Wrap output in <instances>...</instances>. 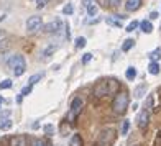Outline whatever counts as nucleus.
<instances>
[{"label": "nucleus", "mask_w": 161, "mask_h": 146, "mask_svg": "<svg viewBox=\"0 0 161 146\" xmlns=\"http://www.w3.org/2000/svg\"><path fill=\"white\" fill-rule=\"evenodd\" d=\"M128 102H130V99H128L127 92H118V94L115 95L114 102H112V110H114V113L123 115L128 108Z\"/></svg>", "instance_id": "1"}, {"label": "nucleus", "mask_w": 161, "mask_h": 146, "mask_svg": "<svg viewBox=\"0 0 161 146\" xmlns=\"http://www.w3.org/2000/svg\"><path fill=\"white\" fill-rule=\"evenodd\" d=\"M7 64H9V67L12 69V72H13L17 77H20V76L25 72V69H26L25 58H23L22 54H13L9 61H7Z\"/></svg>", "instance_id": "2"}, {"label": "nucleus", "mask_w": 161, "mask_h": 146, "mask_svg": "<svg viewBox=\"0 0 161 146\" xmlns=\"http://www.w3.org/2000/svg\"><path fill=\"white\" fill-rule=\"evenodd\" d=\"M115 130L114 128H105L99 133V138H97V146H110L112 143L115 141Z\"/></svg>", "instance_id": "3"}, {"label": "nucleus", "mask_w": 161, "mask_h": 146, "mask_svg": "<svg viewBox=\"0 0 161 146\" xmlns=\"http://www.w3.org/2000/svg\"><path fill=\"white\" fill-rule=\"evenodd\" d=\"M82 105H84V102H82V99H80V97H76V99L72 100V104H71V110H69V115H67L69 121H74V120L80 115Z\"/></svg>", "instance_id": "4"}, {"label": "nucleus", "mask_w": 161, "mask_h": 146, "mask_svg": "<svg viewBox=\"0 0 161 146\" xmlns=\"http://www.w3.org/2000/svg\"><path fill=\"white\" fill-rule=\"evenodd\" d=\"M63 30H66V25L63 23L61 18H56L54 22L48 23V25L45 26V31H46V33H61Z\"/></svg>", "instance_id": "5"}, {"label": "nucleus", "mask_w": 161, "mask_h": 146, "mask_svg": "<svg viewBox=\"0 0 161 146\" xmlns=\"http://www.w3.org/2000/svg\"><path fill=\"white\" fill-rule=\"evenodd\" d=\"M43 26V22H41V17H30L26 22V31L30 33H36L39 28Z\"/></svg>", "instance_id": "6"}, {"label": "nucleus", "mask_w": 161, "mask_h": 146, "mask_svg": "<svg viewBox=\"0 0 161 146\" xmlns=\"http://www.w3.org/2000/svg\"><path fill=\"white\" fill-rule=\"evenodd\" d=\"M107 94H110V86H108L107 80H102V82H97V86L94 87V95L95 97H105Z\"/></svg>", "instance_id": "7"}, {"label": "nucleus", "mask_w": 161, "mask_h": 146, "mask_svg": "<svg viewBox=\"0 0 161 146\" xmlns=\"http://www.w3.org/2000/svg\"><path fill=\"white\" fill-rule=\"evenodd\" d=\"M148 121H150V112H148L146 108H143V110L138 113V117H136V125H138L140 130H145L148 127Z\"/></svg>", "instance_id": "8"}, {"label": "nucleus", "mask_w": 161, "mask_h": 146, "mask_svg": "<svg viewBox=\"0 0 161 146\" xmlns=\"http://www.w3.org/2000/svg\"><path fill=\"white\" fill-rule=\"evenodd\" d=\"M12 128V120H10V112H3L0 115V130L2 131H7V130Z\"/></svg>", "instance_id": "9"}, {"label": "nucleus", "mask_w": 161, "mask_h": 146, "mask_svg": "<svg viewBox=\"0 0 161 146\" xmlns=\"http://www.w3.org/2000/svg\"><path fill=\"white\" fill-rule=\"evenodd\" d=\"M140 5H142V0H127V2H125L127 12H135V10H138Z\"/></svg>", "instance_id": "10"}, {"label": "nucleus", "mask_w": 161, "mask_h": 146, "mask_svg": "<svg viewBox=\"0 0 161 146\" xmlns=\"http://www.w3.org/2000/svg\"><path fill=\"white\" fill-rule=\"evenodd\" d=\"M9 143H10V146H25L26 138H25V136L17 135V136H12L10 140H9Z\"/></svg>", "instance_id": "11"}, {"label": "nucleus", "mask_w": 161, "mask_h": 146, "mask_svg": "<svg viewBox=\"0 0 161 146\" xmlns=\"http://www.w3.org/2000/svg\"><path fill=\"white\" fill-rule=\"evenodd\" d=\"M9 39H7V33H3V31H0V51L5 53L9 49Z\"/></svg>", "instance_id": "12"}, {"label": "nucleus", "mask_w": 161, "mask_h": 146, "mask_svg": "<svg viewBox=\"0 0 161 146\" xmlns=\"http://www.w3.org/2000/svg\"><path fill=\"white\" fill-rule=\"evenodd\" d=\"M105 22H107V25H110V26H117V28L122 26V20L118 18V15H115V17H108Z\"/></svg>", "instance_id": "13"}, {"label": "nucleus", "mask_w": 161, "mask_h": 146, "mask_svg": "<svg viewBox=\"0 0 161 146\" xmlns=\"http://www.w3.org/2000/svg\"><path fill=\"white\" fill-rule=\"evenodd\" d=\"M140 28H142L143 33H151L153 31V25H151V22H148V20H143V22L140 23Z\"/></svg>", "instance_id": "14"}, {"label": "nucleus", "mask_w": 161, "mask_h": 146, "mask_svg": "<svg viewBox=\"0 0 161 146\" xmlns=\"http://www.w3.org/2000/svg\"><path fill=\"white\" fill-rule=\"evenodd\" d=\"M145 94H146V84H142V86H138L133 90V95L136 97V99H140V97H143Z\"/></svg>", "instance_id": "15"}, {"label": "nucleus", "mask_w": 161, "mask_h": 146, "mask_svg": "<svg viewBox=\"0 0 161 146\" xmlns=\"http://www.w3.org/2000/svg\"><path fill=\"white\" fill-rule=\"evenodd\" d=\"M148 72H150L151 76H158L159 74V64L158 63H150V66H148Z\"/></svg>", "instance_id": "16"}, {"label": "nucleus", "mask_w": 161, "mask_h": 146, "mask_svg": "<svg viewBox=\"0 0 161 146\" xmlns=\"http://www.w3.org/2000/svg\"><path fill=\"white\" fill-rule=\"evenodd\" d=\"M56 48H58V46H54V44H50V46H48V48H46V49H45V51H43V53H41L43 59L50 58V56H51V54H53V53L56 51Z\"/></svg>", "instance_id": "17"}, {"label": "nucleus", "mask_w": 161, "mask_h": 146, "mask_svg": "<svg viewBox=\"0 0 161 146\" xmlns=\"http://www.w3.org/2000/svg\"><path fill=\"white\" fill-rule=\"evenodd\" d=\"M133 46H135V41H133L132 38H128V39H125V41H123V44H122V51L127 53V51H130Z\"/></svg>", "instance_id": "18"}, {"label": "nucleus", "mask_w": 161, "mask_h": 146, "mask_svg": "<svg viewBox=\"0 0 161 146\" xmlns=\"http://www.w3.org/2000/svg\"><path fill=\"white\" fill-rule=\"evenodd\" d=\"M69 146H82V138H80V135H72Z\"/></svg>", "instance_id": "19"}, {"label": "nucleus", "mask_w": 161, "mask_h": 146, "mask_svg": "<svg viewBox=\"0 0 161 146\" xmlns=\"http://www.w3.org/2000/svg\"><path fill=\"white\" fill-rule=\"evenodd\" d=\"M161 58V49L159 48H156L155 51H151L150 53V59L153 61V63H158V59Z\"/></svg>", "instance_id": "20"}, {"label": "nucleus", "mask_w": 161, "mask_h": 146, "mask_svg": "<svg viewBox=\"0 0 161 146\" xmlns=\"http://www.w3.org/2000/svg\"><path fill=\"white\" fill-rule=\"evenodd\" d=\"M125 76H127L128 80H133V79L136 77V69H135V67H128L127 72H125Z\"/></svg>", "instance_id": "21"}, {"label": "nucleus", "mask_w": 161, "mask_h": 146, "mask_svg": "<svg viewBox=\"0 0 161 146\" xmlns=\"http://www.w3.org/2000/svg\"><path fill=\"white\" fill-rule=\"evenodd\" d=\"M128 130H130V121H128V120H123V121H122V130H120V135H127Z\"/></svg>", "instance_id": "22"}, {"label": "nucleus", "mask_w": 161, "mask_h": 146, "mask_svg": "<svg viewBox=\"0 0 161 146\" xmlns=\"http://www.w3.org/2000/svg\"><path fill=\"white\" fill-rule=\"evenodd\" d=\"M87 15H89V17H95V15H97V7H95L94 3H89V7H87Z\"/></svg>", "instance_id": "23"}, {"label": "nucleus", "mask_w": 161, "mask_h": 146, "mask_svg": "<svg viewBox=\"0 0 161 146\" xmlns=\"http://www.w3.org/2000/svg\"><path fill=\"white\" fill-rule=\"evenodd\" d=\"M77 49H80V48H84L86 46V38L84 36H79V38H76V44H74Z\"/></svg>", "instance_id": "24"}, {"label": "nucleus", "mask_w": 161, "mask_h": 146, "mask_svg": "<svg viewBox=\"0 0 161 146\" xmlns=\"http://www.w3.org/2000/svg\"><path fill=\"white\" fill-rule=\"evenodd\" d=\"M41 77H43V74H35V76H31V77L28 79V84H30V86H35L38 80H41Z\"/></svg>", "instance_id": "25"}, {"label": "nucleus", "mask_w": 161, "mask_h": 146, "mask_svg": "<svg viewBox=\"0 0 161 146\" xmlns=\"http://www.w3.org/2000/svg\"><path fill=\"white\" fill-rule=\"evenodd\" d=\"M30 146H48V144H45V141L38 140V138H30Z\"/></svg>", "instance_id": "26"}, {"label": "nucleus", "mask_w": 161, "mask_h": 146, "mask_svg": "<svg viewBox=\"0 0 161 146\" xmlns=\"http://www.w3.org/2000/svg\"><path fill=\"white\" fill-rule=\"evenodd\" d=\"M12 87V80L10 79H5L0 82V90H5V89H10Z\"/></svg>", "instance_id": "27"}, {"label": "nucleus", "mask_w": 161, "mask_h": 146, "mask_svg": "<svg viewBox=\"0 0 161 146\" xmlns=\"http://www.w3.org/2000/svg\"><path fill=\"white\" fill-rule=\"evenodd\" d=\"M136 26H140V23L136 22V20H133V22H132L130 25L127 26V31H128V33H132V31H133V30H136Z\"/></svg>", "instance_id": "28"}, {"label": "nucleus", "mask_w": 161, "mask_h": 146, "mask_svg": "<svg viewBox=\"0 0 161 146\" xmlns=\"http://www.w3.org/2000/svg\"><path fill=\"white\" fill-rule=\"evenodd\" d=\"M108 86H110V92L118 90V82H117V80H108Z\"/></svg>", "instance_id": "29"}, {"label": "nucleus", "mask_w": 161, "mask_h": 146, "mask_svg": "<svg viewBox=\"0 0 161 146\" xmlns=\"http://www.w3.org/2000/svg\"><path fill=\"white\" fill-rule=\"evenodd\" d=\"M72 12H74V8H72L71 3H67V5L63 8V13H64V15H72Z\"/></svg>", "instance_id": "30"}, {"label": "nucleus", "mask_w": 161, "mask_h": 146, "mask_svg": "<svg viewBox=\"0 0 161 146\" xmlns=\"http://www.w3.org/2000/svg\"><path fill=\"white\" fill-rule=\"evenodd\" d=\"M48 5V0H36V8H45V7Z\"/></svg>", "instance_id": "31"}, {"label": "nucleus", "mask_w": 161, "mask_h": 146, "mask_svg": "<svg viewBox=\"0 0 161 146\" xmlns=\"http://www.w3.org/2000/svg\"><path fill=\"white\" fill-rule=\"evenodd\" d=\"M31 89H33V86H30V84H28L26 87H23L22 95H23V97H25V95H30V94H31Z\"/></svg>", "instance_id": "32"}, {"label": "nucleus", "mask_w": 161, "mask_h": 146, "mask_svg": "<svg viewBox=\"0 0 161 146\" xmlns=\"http://www.w3.org/2000/svg\"><path fill=\"white\" fill-rule=\"evenodd\" d=\"M45 133H46L48 136H51V135H53V133H54L53 125H46V127H45Z\"/></svg>", "instance_id": "33"}, {"label": "nucleus", "mask_w": 161, "mask_h": 146, "mask_svg": "<svg viewBox=\"0 0 161 146\" xmlns=\"http://www.w3.org/2000/svg\"><path fill=\"white\" fill-rule=\"evenodd\" d=\"M91 59H92V54H91V53H86V54L82 56V63H84V64H87Z\"/></svg>", "instance_id": "34"}, {"label": "nucleus", "mask_w": 161, "mask_h": 146, "mask_svg": "<svg viewBox=\"0 0 161 146\" xmlns=\"http://www.w3.org/2000/svg\"><path fill=\"white\" fill-rule=\"evenodd\" d=\"M151 105H153V95H150V97H148V100H146V105H145V108H146V110L150 112Z\"/></svg>", "instance_id": "35"}, {"label": "nucleus", "mask_w": 161, "mask_h": 146, "mask_svg": "<svg viewBox=\"0 0 161 146\" xmlns=\"http://www.w3.org/2000/svg\"><path fill=\"white\" fill-rule=\"evenodd\" d=\"M120 3H122V0H108V5L114 7V8H115V7H118Z\"/></svg>", "instance_id": "36"}, {"label": "nucleus", "mask_w": 161, "mask_h": 146, "mask_svg": "<svg viewBox=\"0 0 161 146\" xmlns=\"http://www.w3.org/2000/svg\"><path fill=\"white\" fill-rule=\"evenodd\" d=\"M97 3H99V5H102V7H107L108 0H97Z\"/></svg>", "instance_id": "37"}, {"label": "nucleus", "mask_w": 161, "mask_h": 146, "mask_svg": "<svg viewBox=\"0 0 161 146\" xmlns=\"http://www.w3.org/2000/svg\"><path fill=\"white\" fill-rule=\"evenodd\" d=\"M150 18H151V20L158 18V12H151V13H150Z\"/></svg>", "instance_id": "38"}, {"label": "nucleus", "mask_w": 161, "mask_h": 146, "mask_svg": "<svg viewBox=\"0 0 161 146\" xmlns=\"http://www.w3.org/2000/svg\"><path fill=\"white\" fill-rule=\"evenodd\" d=\"M2 102H3V97H2V95H0V105H2Z\"/></svg>", "instance_id": "39"}, {"label": "nucleus", "mask_w": 161, "mask_h": 146, "mask_svg": "<svg viewBox=\"0 0 161 146\" xmlns=\"http://www.w3.org/2000/svg\"><path fill=\"white\" fill-rule=\"evenodd\" d=\"M48 146H53V144H51V143H48Z\"/></svg>", "instance_id": "40"}, {"label": "nucleus", "mask_w": 161, "mask_h": 146, "mask_svg": "<svg viewBox=\"0 0 161 146\" xmlns=\"http://www.w3.org/2000/svg\"><path fill=\"white\" fill-rule=\"evenodd\" d=\"M0 146H2V144H0Z\"/></svg>", "instance_id": "41"}]
</instances>
